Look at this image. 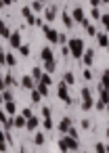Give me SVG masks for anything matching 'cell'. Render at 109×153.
I'll list each match as a JSON object with an SVG mask.
<instances>
[{
  "label": "cell",
  "mask_w": 109,
  "mask_h": 153,
  "mask_svg": "<svg viewBox=\"0 0 109 153\" xmlns=\"http://www.w3.org/2000/svg\"><path fill=\"white\" fill-rule=\"evenodd\" d=\"M71 48H73V53H76L73 57H80V53H82V42H80V40H73V42H71Z\"/></svg>",
  "instance_id": "obj_1"
},
{
  "label": "cell",
  "mask_w": 109,
  "mask_h": 153,
  "mask_svg": "<svg viewBox=\"0 0 109 153\" xmlns=\"http://www.w3.org/2000/svg\"><path fill=\"white\" fill-rule=\"evenodd\" d=\"M46 36H48V40H50V42H57V40H59L57 32H53V30H46Z\"/></svg>",
  "instance_id": "obj_2"
},
{
  "label": "cell",
  "mask_w": 109,
  "mask_h": 153,
  "mask_svg": "<svg viewBox=\"0 0 109 153\" xmlns=\"http://www.w3.org/2000/svg\"><path fill=\"white\" fill-rule=\"evenodd\" d=\"M92 55H94L92 51H88V53H86V57H84V61H86V65H90V63H92Z\"/></svg>",
  "instance_id": "obj_3"
},
{
  "label": "cell",
  "mask_w": 109,
  "mask_h": 153,
  "mask_svg": "<svg viewBox=\"0 0 109 153\" xmlns=\"http://www.w3.org/2000/svg\"><path fill=\"white\" fill-rule=\"evenodd\" d=\"M103 86H105V88L109 86V71H105V74H103Z\"/></svg>",
  "instance_id": "obj_4"
},
{
  "label": "cell",
  "mask_w": 109,
  "mask_h": 153,
  "mask_svg": "<svg viewBox=\"0 0 109 153\" xmlns=\"http://www.w3.org/2000/svg\"><path fill=\"white\" fill-rule=\"evenodd\" d=\"M34 140H36V143H38V145H42V143H44V134H40V132H38V134H36V138H34Z\"/></svg>",
  "instance_id": "obj_5"
},
{
  "label": "cell",
  "mask_w": 109,
  "mask_h": 153,
  "mask_svg": "<svg viewBox=\"0 0 109 153\" xmlns=\"http://www.w3.org/2000/svg\"><path fill=\"white\" fill-rule=\"evenodd\" d=\"M99 44L101 46H107V36H99Z\"/></svg>",
  "instance_id": "obj_6"
},
{
  "label": "cell",
  "mask_w": 109,
  "mask_h": 153,
  "mask_svg": "<svg viewBox=\"0 0 109 153\" xmlns=\"http://www.w3.org/2000/svg\"><path fill=\"white\" fill-rule=\"evenodd\" d=\"M42 57H44L46 61H50V51H48V48H44V51H42Z\"/></svg>",
  "instance_id": "obj_7"
},
{
  "label": "cell",
  "mask_w": 109,
  "mask_h": 153,
  "mask_svg": "<svg viewBox=\"0 0 109 153\" xmlns=\"http://www.w3.org/2000/svg\"><path fill=\"white\" fill-rule=\"evenodd\" d=\"M27 126H30V128H32V130H34V128H36V126H38V120H36V117H32V120H30V124H27Z\"/></svg>",
  "instance_id": "obj_8"
},
{
  "label": "cell",
  "mask_w": 109,
  "mask_h": 153,
  "mask_svg": "<svg viewBox=\"0 0 109 153\" xmlns=\"http://www.w3.org/2000/svg\"><path fill=\"white\" fill-rule=\"evenodd\" d=\"M63 21H65V25H67V27L71 25V17H69V15H63Z\"/></svg>",
  "instance_id": "obj_9"
},
{
  "label": "cell",
  "mask_w": 109,
  "mask_h": 153,
  "mask_svg": "<svg viewBox=\"0 0 109 153\" xmlns=\"http://www.w3.org/2000/svg\"><path fill=\"white\" fill-rule=\"evenodd\" d=\"M61 128H63V130H69V120H63V124H61Z\"/></svg>",
  "instance_id": "obj_10"
},
{
  "label": "cell",
  "mask_w": 109,
  "mask_h": 153,
  "mask_svg": "<svg viewBox=\"0 0 109 153\" xmlns=\"http://www.w3.org/2000/svg\"><path fill=\"white\" fill-rule=\"evenodd\" d=\"M23 124H25L23 117H17V120H15V126H23Z\"/></svg>",
  "instance_id": "obj_11"
},
{
  "label": "cell",
  "mask_w": 109,
  "mask_h": 153,
  "mask_svg": "<svg viewBox=\"0 0 109 153\" xmlns=\"http://www.w3.org/2000/svg\"><path fill=\"white\" fill-rule=\"evenodd\" d=\"M96 153H105V147H103V145H101V143H99V145H96Z\"/></svg>",
  "instance_id": "obj_12"
},
{
  "label": "cell",
  "mask_w": 109,
  "mask_h": 153,
  "mask_svg": "<svg viewBox=\"0 0 109 153\" xmlns=\"http://www.w3.org/2000/svg\"><path fill=\"white\" fill-rule=\"evenodd\" d=\"M103 23H105V27L109 30V15H105V17H103Z\"/></svg>",
  "instance_id": "obj_13"
},
{
  "label": "cell",
  "mask_w": 109,
  "mask_h": 153,
  "mask_svg": "<svg viewBox=\"0 0 109 153\" xmlns=\"http://www.w3.org/2000/svg\"><path fill=\"white\" fill-rule=\"evenodd\" d=\"M0 34H4V36L9 34V32H7V27H4V23H0Z\"/></svg>",
  "instance_id": "obj_14"
},
{
  "label": "cell",
  "mask_w": 109,
  "mask_h": 153,
  "mask_svg": "<svg viewBox=\"0 0 109 153\" xmlns=\"http://www.w3.org/2000/svg\"><path fill=\"white\" fill-rule=\"evenodd\" d=\"M53 15H55V9H48V13H46V17H48V19H53Z\"/></svg>",
  "instance_id": "obj_15"
},
{
  "label": "cell",
  "mask_w": 109,
  "mask_h": 153,
  "mask_svg": "<svg viewBox=\"0 0 109 153\" xmlns=\"http://www.w3.org/2000/svg\"><path fill=\"white\" fill-rule=\"evenodd\" d=\"M17 44H19V36L15 34V36H13V46H17Z\"/></svg>",
  "instance_id": "obj_16"
}]
</instances>
